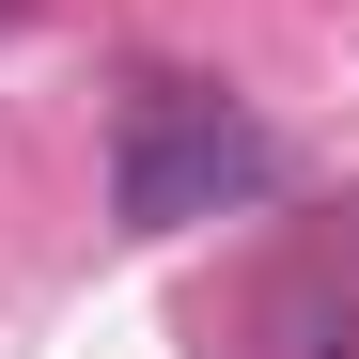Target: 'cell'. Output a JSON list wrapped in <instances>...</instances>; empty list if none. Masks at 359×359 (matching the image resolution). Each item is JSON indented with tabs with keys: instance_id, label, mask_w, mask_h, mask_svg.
<instances>
[{
	"instance_id": "cell-1",
	"label": "cell",
	"mask_w": 359,
	"mask_h": 359,
	"mask_svg": "<svg viewBox=\"0 0 359 359\" xmlns=\"http://www.w3.org/2000/svg\"><path fill=\"white\" fill-rule=\"evenodd\" d=\"M281 188V141L250 109H219L203 79H126V141H109V219L126 234H188L219 203H266Z\"/></svg>"
}]
</instances>
